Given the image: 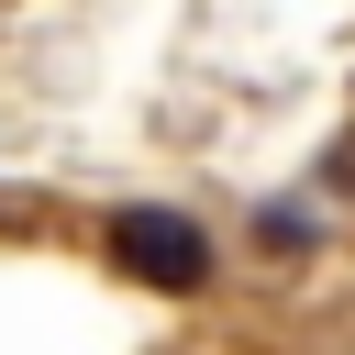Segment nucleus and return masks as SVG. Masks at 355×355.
<instances>
[{
	"mask_svg": "<svg viewBox=\"0 0 355 355\" xmlns=\"http://www.w3.org/2000/svg\"><path fill=\"white\" fill-rule=\"evenodd\" d=\"M111 266L144 288H200L211 277V233L178 211H111Z\"/></svg>",
	"mask_w": 355,
	"mask_h": 355,
	"instance_id": "obj_1",
	"label": "nucleus"
}]
</instances>
